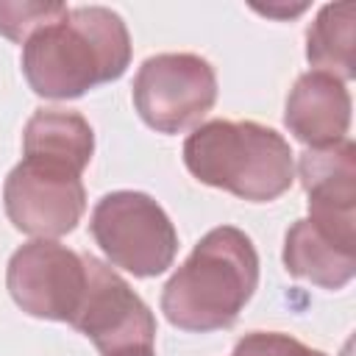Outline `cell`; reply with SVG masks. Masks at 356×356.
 I'll return each instance as SVG.
<instances>
[{"instance_id": "cell-1", "label": "cell", "mask_w": 356, "mask_h": 356, "mask_svg": "<svg viewBox=\"0 0 356 356\" xmlns=\"http://www.w3.org/2000/svg\"><path fill=\"white\" fill-rule=\"evenodd\" d=\"M22 75L39 97L72 100L117 81L131 64L122 17L106 6H78L22 44Z\"/></svg>"}, {"instance_id": "cell-2", "label": "cell", "mask_w": 356, "mask_h": 356, "mask_svg": "<svg viewBox=\"0 0 356 356\" xmlns=\"http://www.w3.org/2000/svg\"><path fill=\"white\" fill-rule=\"evenodd\" d=\"M256 284L259 253L250 236L234 225H217L164 284L161 312L181 331L231 328Z\"/></svg>"}, {"instance_id": "cell-3", "label": "cell", "mask_w": 356, "mask_h": 356, "mask_svg": "<svg viewBox=\"0 0 356 356\" xmlns=\"http://www.w3.org/2000/svg\"><path fill=\"white\" fill-rule=\"evenodd\" d=\"M184 164L200 184L253 203L281 197L295 181L289 142L250 120L197 125L184 142Z\"/></svg>"}, {"instance_id": "cell-4", "label": "cell", "mask_w": 356, "mask_h": 356, "mask_svg": "<svg viewBox=\"0 0 356 356\" xmlns=\"http://www.w3.org/2000/svg\"><path fill=\"white\" fill-rule=\"evenodd\" d=\"M89 231L114 267L150 278L172 267L178 234L167 211L145 192L117 189L97 200Z\"/></svg>"}, {"instance_id": "cell-5", "label": "cell", "mask_w": 356, "mask_h": 356, "mask_svg": "<svg viewBox=\"0 0 356 356\" xmlns=\"http://www.w3.org/2000/svg\"><path fill=\"white\" fill-rule=\"evenodd\" d=\"M217 100L214 67L195 53H159L142 61L134 78V106L159 134L195 125Z\"/></svg>"}, {"instance_id": "cell-6", "label": "cell", "mask_w": 356, "mask_h": 356, "mask_svg": "<svg viewBox=\"0 0 356 356\" xmlns=\"http://www.w3.org/2000/svg\"><path fill=\"white\" fill-rule=\"evenodd\" d=\"M89 281L86 253H75L53 239H33L14 250L6 286L14 303L31 317L72 323Z\"/></svg>"}, {"instance_id": "cell-7", "label": "cell", "mask_w": 356, "mask_h": 356, "mask_svg": "<svg viewBox=\"0 0 356 356\" xmlns=\"http://www.w3.org/2000/svg\"><path fill=\"white\" fill-rule=\"evenodd\" d=\"M3 206L17 231L53 239L75 231L86 211V189L81 175L22 159L3 184Z\"/></svg>"}, {"instance_id": "cell-8", "label": "cell", "mask_w": 356, "mask_h": 356, "mask_svg": "<svg viewBox=\"0 0 356 356\" xmlns=\"http://www.w3.org/2000/svg\"><path fill=\"white\" fill-rule=\"evenodd\" d=\"M86 261H89L86 292L70 325L86 334L92 345L100 350V356L134 345H153L156 317L147 309V303L108 264H103L95 256H86Z\"/></svg>"}, {"instance_id": "cell-9", "label": "cell", "mask_w": 356, "mask_h": 356, "mask_svg": "<svg viewBox=\"0 0 356 356\" xmlns=\"http://www.w3.org/2000/svg\"><path fill=\"white\" fill-rule=\"evenodd\" d=\"M309 195V222L331 239L356 248V147L342 139L328 147H309L298 161Z\"/></svg>"}, {"instance_id": "cell-10", "label": "cell", "mask_w": 356, "mask_h": 356, "mask_svg": "<svg viewBox=\"0 0 356 356\" xmlns=\"http://www.w3.org/2000/svg\"><path fill=\"white\" fill-rule=\"evenodd\" d=\"M284 122L289 134L309 147H328L348 139L350 95L345 81L320 70L303 72L286 97Z\"/></svg>"}, {"instance_id": "cell-11", "label": "cell", "mask_w": 356, "mask_h": 356, "mask_svg": "<svg viewBox=\"0 0 356 356\" xmlns=\"http://www.w3.org/2000/svg\"><path fill=\"white\" fill-rule=\"evenodd\" d=\"M22 159L64 167L75 175L92 161L95 134L92 125L78 111L64 108H39L22 134Z\"/></svg>"}, {"instance_id": "cell-12", "label": "cell", "mask_w": 356, "mask_h": 356, "mask_svg": "<svg viewBox=\"0 0 356 356\" xmlns=\"http://www.w3.org/2000/svg\"><path fill=\"white\" fill-rule=\"evenodd\" d=\"M284 267L323 289H342L356 273V248L331 239L309 220H298L284 239Z\"/></svg>"}, {"instance_id": "cell-13", "label": "cell", "mask_w": 356, "mask_h": 356, "mask_svg": "<svg viewBox=\"0 0 356 356\" xmlns=\"http://www.w3.org/2000/svg\"><path fill=\"white\" fill-rule=\"evenodd\" d=\"M306 58L314 70L339 81L356 75V6L328 3L306 31Z\"/></svg>"}, {"instance_id": "cell-14", "label": "cell", "mask_w": 356, "mask_h": 356, "mask_svg": "<svg viewBox=\"0 0 356 356\" xmlns=\"http://www.w3.org/2000/svg\"><path fill=\"white\" fill-rule=\"evenodd\" d=\"M64 3L56 0H0V33L11 42H28L39 28L61 19Z\"/></svg>"}, {"instance_id": "cell-15", "label": "cell", "mask_w": 356, "mask_h": 356, "mask_svg": "<svg viewBox=\"0 0 356 356\" xmlns=\"http://www.w3.org/2000/svg\"><path fill=\"white\" fill-rule=\"evenodd\" d=\"M234 356H325V353L303 345L300 339H295L289 334L253 331V334H245L236 342Z\"/></svg>"}, {"instance_id": "cell-16", "label": "cell", "mask_w": 356, "mask_h": 356, "mask_svg": "<svg viewBox=\"0 0 356 356\" xmlns=\"http://www.w3.org/2000/svg\"><path fill=\"white\" fill-rule=\"evenodd\" d=\"M106 356H156L153 345H134V348H125V350H117V353H106Z\"/></svg>"}]
</instances>
